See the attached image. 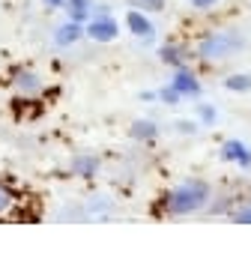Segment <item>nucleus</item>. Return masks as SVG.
Instances as JSON below:
<instances>
[{"label": "nucleus", "mask_w": 251, "mask_h": 254, "mask_svg": "<svg viewBox=\"0 0 251 254\" xmlns=\"http://www.w3.org/2000/svg\"><path fill=\"white\" fill-rule=\"evenodd\" d=\"M206 200H209V186L203 180H186L168 194V209L174 215H188V212H197Z\"/></svg>", "instance_id": "1"}, {"label": "nucleus", "mask_w": 251, "mask_h": 254, "mask_svg": "<svg viewBox=\"0 0 251 254\" xmlns=\"http://www.w3.org/2000/svg\"><path fill=\"white\" fill-rule=\"evenodd\" d=\"M90 39H96V42H114L117 36H120V27H117V21L111 18V15H99V18H93L90 24H87V30H84Z\"/></svg>", "instance_id": "2"}, {"label": "nucleus", "mask_w": 251, "mask_h": 254, "mask_svg": "<svg viewBox=\"0 0 251 254\" xmlns=\"http://www.w3.org/2000/svg\"><path fill=\"white\" fill-rule=\"evenodd\" d=\"M230 51H236V42L227 39V36H212V39H206V42L200 45V57H206V60L224 57V54H230Z\"/></svg>", "instance_id": "3"}, {"label": "nucleus", "mask_w": 251, "mask_h": 254, "mask_svg": "<svg viewBox=\"0 0 251 254\" xmlns=\"http://www.w3.org/2000/svg\"><path fill=\"white\" fill-rule=\"evenodd\" d=\"M126 27H129L132 36H138V39H153L156 36V27L150 24V18L144 12H126Z\"/></svg>", "instance_id": "4"}, {"label": "nucleus", "mask_w": 251, "mask_h": 254, "mask_svg": "<svg viewBox=\"0 0 251 254\" xmlns=\"http://www.w3.org/2000/svg\"><path fill=\"white\" fill-rule=\"evenodd\" d=\"M171 87H174L180 96H197V93H200V84H197V78H194L191 72H186V69H180V72L174 75Z\"/></svg>", "instance_id": "5"}, {"label": "nucleus", "mask_w": 251, "mask_h": 254, "mask_svg": "<svg viewBox=\"0 0 251 254\" xmlns=\"http://www.w3.org/2000/svg\"><path fill=\"white\" fill-rule=\"evenodd\" d=\"M221 159H227V162H236V165H251V153H248V147L245 144H239V141H227L224 147H221Z\"/></svg>", "instance_id": "6"}, {"label": "nucleus", "mask_w": 251, "mask_h": 254, "mask_svg": "<svg viewBox=\"0 0 251 254\" xmlns=\"http://www.w3.org/2000/svg\"><path fill=\"white\" fill-rule=\"evenodd\" d=\"M81 36H84V27H81V21H69V24H63V27L54 33V42L66 48V45H75Z\"/></svg>", "instance_id": "7"}, {"label": "nucleus", "mask_w": 251, "mask_h": 254, "mask_svg": "<svg viewBox=\"0 0 251 254\" xmlns=\"http://www.w3.org/2000/svg\"><path fill=\"white\" fill-rule=\"evenodd\" d=\"M72 168H75V174H78V177L93 180V174H96V168H99V159H96V156H78Z\"/></svg>", "instance_id": "8"}, {"label": "nucleus", "mask_w": 251, "mask_h": 254, "mask_svg": "<svg viewBox=\"0 0 251 254\" xmlns=\"http://www.w3.org/2000/svg\"><path fill=\"white\" fill-rule=\"evenodd\" d=\"M132 138H138V141L156 138V123H153V120H135V123H132Z\"/></svg>", "instance_id": "9"}, {"label": "nucleus", "mask_w": 251, "mask_h": 254, "mask_svg": "<svg viewBox=\"0 0 251 254\" xmlns=\"http://www.w3.org/2000/svg\"><path fill=\"white\" fill-rule=\"evenodd\" d=\"M66 6H69V18L72 21H84L90 15V0H66Z\"/></svg>", "instance_id": "10"}, {"label": "nucleus", "mask_w": 251, "mask_h": 254, "mask_svg": "<svg viewBox=\"0 0 251 254\" xmlns=\"http://www.w3.org/2000/svg\"><path fill=\"white\" fill-rule=\"evenodd\" d=\"M159 57H162L168 66H183V48H180V45H165V48L159 51Z\"/></svg>", "instance_id": "11"}, {"label": "nucleus", "mask_w": 251, "mask_h": 254, "mask_svg": "<svg viewBox=\"0 0 251 254\" xmlns=\"http://www.w3.org/2000/svg\"><path fill=\"white\" fill-rule=\"evenodd\" d=\"M224 87L233 93H245V90H251V75H230L224 81Z\"/></svg>", "instance_id": "12"}, {"label": "nucleus", "mask_w": 251, "mask_h": 254, "mask_svg": "<svg viewBox=\"0 0 251 254\" xmlns=\"http://www.w3.org/2000/svg\"><path fill=\"white\" fill-rule=\"evenodd\" d=\"M129 3L141 12H162L165 9V0H129Z\"/></svg>", "instance_id": "13"}, {"label": "nucleus", "mask_w": 251, "mask_h": 254, "mask_svg": "<svg viewBox=\"0 0 251 254\" xmlns=\"http://www.w3.org/2000/svg\"><path fill=\"white\" fill-rule=\"evenodd\" d=\"M18 87L21 90H36V75H18Z\"/></svg>", "instance_id": "14"}, {"label": "nucleus", "mask_w": 251, "mask_h": 254, "mask_svg": "<svg viewBox=\"0 0 251 254\" xmlns=\"http://www.w3.org/2000/svg\"><path fill=\"white\" fill-rule=\"evenodd\" d=\"M9 206H12V194H9L3 186H0V212H6Z\"/></svg>", "instance_id": "15"}, {"label": "nucleus", "mask_w": 251, "mask_h": 254, "mask_svg": "<svg viewBox=\"0 0 251 254\" xmlns=\"http://www.w3.org/2000/svg\"><path fill=\"white\" fill-rule=\"evenodd\" d=\"M159 96H162V99H165V102H177V99H180V93H177V90H174V87H165V90H162V93H159Z\"/></svg>", "instance_id": "16"}, {"label": "nucleus", "mask_w": 251, "mask_h": 254, "mask_svg": "<svg viewBox=\"0 0 251 254\" xmlns=\"http://www.w3.org/2000/svg\"><path fill=\"white\" fill-rule=\"evenodd\" d=\"M200 120H203V123H212V120H215V111H212V105H203V108H200Z\"/></svg>", "instance_id": "17"}, {"label": "nucleus", "mask_w": 251, "mask_h": 254, "mask_svg": "<svg viewBox=\"0 0 251 254\" xmlns=\"http://www.w3.org/2000/svg\"><path fill=\"white\" fill-rule=\"evenodd\" d=\"M233 221H236V224H251V209L236 212V215H233Z\"/></svg>", "instance_id": "18"}, {"label": "nucleus", "mask_w": 251, "mask_h": 254, "mask_svg": "<svg viewBox=\"0 0 251 254\" xmlns=\"http://www.w3.org/2000/svg\"><path fill=\"white\" fill-rule=\"evenodd\" d=\"M191 6H197V9H209V6H215L218 0H188Z\"/></svg>", "instance_id": "19"}, {"label": "nucleus", "mask_w": 251, "mask_h": 254, "mask_svg": "<svg viewBox=\"0 0 251 254\" xmlns=\"http://www.w3.org/2000/svg\"><path fill=\"white\" fill-rule=\"evenodd\" d=\"M45 3H48V6H63L66 0H45Z\"/></svg>", "instance_id": "20"}]
</instances>
